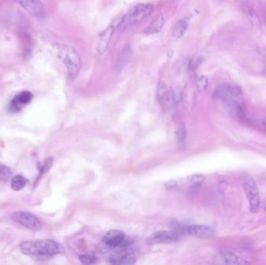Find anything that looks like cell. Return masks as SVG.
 <instances>
[{
	"label": "cell",
	"mask_w": 266,
	"mask_h": 265,
	"mask_svg": "<svg viewBox=\"0 0 266 265\" xmlns=\"http://www.w3.org/2000/svg\"><path fill=\"white\" fill-rule=\"evenodd\" d=\"M20 250L26 255H43L52 256L64 253L60 243L52 240H39L36 241H24L20 244Z\"/></svg>",
	"instance_id": "6da1fadb"
},
{
	"label": "cell",
	"mask_w": 266,
	"mask_h": 265,
	"mask_svg": "<svg viewBox=\"0 0 266 265\" xmlns=\"http://www.w3.org/2000/svg\"><path fill=\"white\" fill-rule=\"evenodd\" d=\"M58 58L66 66L69 77L71 80L78 76L81 69L82 60L77 49L71 46H60L58 50Z\"/></svg>",
	"instance_id": "7a4b0ae2"
},
{
	"label": "cell",
	"mask_w": 266,
	"mask_h": 265,
	"mask_svg": "<svg viewBox=\"0 0 266 265\" xmlns=\"http://www.w3.org/2000/svg\"><path fill=\"white\" fill-rule=\"evenodd\" d=\"M153 11V6L152 4H138L132 7L127 14L121 17L117 26L120 30L123 31L128 27L144 21Z\"/></svg>",
	"instance_id": "3957f363"
},
{
	"label": "cell",
	"mask_w": 266,
	"mask_h": 265,
	"mask_svg": "<svg viewBox=\"0 0 266 265\" xmlns=\"http://www.w3.org/2000/svg\"><path fill=\"white\" fill-rule=\"evenodd\" d=\"M214 96L217 99L223 100L227 104L234 107L241 111L242 108L243 94L240 88L230 84H223L217 86L214 93Z\"/></svg>",
	"instance_id": "277c9868"
},
{
	"label": "cell",
	"mask_w": 266,
	"mask_h": 265,
	"mask_svg": "<svg viewBox=\"0 0 266 265\" xmlns=\"http://www.w3.org/2000/svg\"><path fill=\"white\" fill-rule=\"evenodd\" d=\"M241 181H242L244 192H245L247 198L249 201L251 213H257L259 209L260 204H261L258 186H257L255 181L249 176L246 175L242 177Z\"/></svg>",
	"instance_id": "5b68a950"
},
{
	"label": "cell",
	"mask_w": 266,
	"mask_h": 265,
	"mask_svg": "<svg viewBox=\"0 0 266 265\" xmlns=\"http://www.w3.org/2000/svg\"><path fill=\"white\" fill-rule=\"evenodd\" d=\"M103 243L112 248H126L132 243V240L119 230H110L103 237Z\"/></svg>",
	"instance_id": "8992f818"
},
{
	"label": "cell",
	"mask_w": 266,
	"mask_h": 265,
	"mask_svg": "<svg viewBox=\"0 0 266 265\" xmlns=\"http://www.w3.org/2000/svg\"><path fill=\"white\" fill-rule=\"evenodd\" d=\"M11 218L22 227L33 231H38L42 227L41 220L34 215L27 211H16L13 213Z\"/></svg>",
	"instance_id": "52a82bcc"
},
{
	"label": "cell",
	"mask_w": 266,
	"mask_h": 265,
	"mask_svg": "<svg viewBox=\"0 0 266 265\" xmlns=\"http://www.w3.org/2000/svg\"><path fill=\"white\" fill-rule=\"evenodd\" d=\"M179 240V234L173 231L161 230L153 233L148 237L146 243L149 245L172 243Z\"/></svg>",
	"instance_id": "ba28073f"
},
{
	"label": "cell",
	"mask_w": 266,
	"mask_h": 265,
	"mask_svg": "<svg viewBox=\"0 0 266 265\" xmlns=\"http://www.w3.org/2000/svg\"><path fill=\"white\" fill-rule=\"evenodd\" d=\"M30 15L42 18L45 15V10L41 0H15Z\"/></svg>",
	"instance_id": "9c48e42d"
},
{
	"label": "cell",
	"mask_w": 266,
	"mask_h": 265,
	"mask_svg": "<svg viewBox=\"0 0 266 265\" xmlns=\"http://www.w3.org/2000/svg\"><path fill=\"white\" fill-rule=\"evenodd\" d=\"M183 233L199 239H206L215 234V230L210 227L202 225H191L184 227Z\"/></svg>",
	"instance_id": "30bf717a"
},
{
	"label": "cell",
	"mask_w": 266,
	"mask_h": 265,
	"mask_svg": "<svg viewBox=\"0 0 266 265\" xmlns=\"http://www.w3.org/2000/svg\"><path fill=\"white\" fill-rule=\"evenodd\" d=\"M33 97L34 96L30 91L25 90V91L21 92L17 95L14 98V100L11 101L10 104V110L11 112H20L23 107L28 104L32 100Z\"/></svg>",
	"instance_id": "8fae6325"
},
{
	"label": "cell",
	"mask_w": 266,
	"mask_h": 265,
	"mask_svg": "<svg viewBox=\"0 0 266 265\" xmlns=\"http://www.w3.org/2000/svg\"><path fill=\"white\" fill-rule=\"evenodd\" d=\"M136 257L132 253L122 250L113 255L110 258L112 264L128 265L136 263Z\"/></svg>",
	"instance_id": "7c38bea8"
},
{
	"label": "cell",
	"mask_w": 266,
	"mask_h": 265,
	"mask_svg": "<svg viewBox=\"0 0 266 265\" xmlns=\"http://www.w3.org/2000/svg\"><path fill=\"white\" fill-rule=\"evenodd\" d=\"M114 31H115V27L113 25H110L100 34V38H99L98 46H97V51H98L99 54L101 55L105 52L108 47H109V43L112 40Z\"/></svg>",
	"instance_id": "4fadbf2b"
},
{
	"label": "cell",
	"mask_w": 266,
	"mask_h": 265,
	"mask_svg": "<svg viewBox=\"0 0 266 265\" xmlns=\"http://www.w3.org/2000/svg\"><path fill=\"white\" fill-rule=\"evenodd\" d=\"M171 94L168 90V86L165 82L161 81L157 86V99L159 104L164 109H168L171 103Z\"/></svg>",
	"instance_id": "5bb4252c"
},
{
	"label": "cell",
	"mask_w": 266,
	"mask_h": 265,
	"mask_svg": "<svg viewBox=\"0 0 266 265\" xmlns=\"http://www.w3.org/2000/svg\"><path fill=\"white\" fill-rule=\"evenodd\" d=\"M220 260L226 264H248L249 262L231 251H222L219 254Z\"/></svg>",
	"instance_id": "9a60e30c"
},
{
	"label": "cell",
	"mask_w": 266,
	"mask_h": 265,
	"mask_svg": "<svg viewBox=\"0 0 266 265\" xmlns=\"http://www.w3.org/2000/svg\"><path fill=\"white\" fill-rule=\"evenodd\" d=\"M132 56V48L130 46L126 45L118 56L117 61H116L117 70H122L123 68L126 67V65L130 61Z\"/></svg>",
	"instance_id": "2e32d148"
},
{
	"label": "cell",
	"mask_w": 266,
	"mask_h": 265,
	"mask_svg": "<svg viewBox=\"0 0 266 265\" xmlns=\"http://www.w3.org/2000/svg\"><path fill=\"white\" fill-rule=\"evenodd\" d=\"M165 17L163 15H159V17L155 19V21L151 23L146 29H145V34H157L163 29L165 25Z\"/></svg>",
	"instance_id": "e0dca14e"
},
{
	"label": "cell",
	"mask_w": 266,
	"mask_h": 265,
	"mask_svg": "<svg viewBox=\"0 0 266 265\" xmlns=\"http://www.w3.org/2000/svg\"><path fill=\"white\" fill-rule=\"evenodd\" d=\"M244 14H245L246 17L248 19V21H249L251 26L254 27H261V20H260L257 13L253 9L250 8V7H246L245 10H244Z\"/></svg>",
	"instance_id": "ac0fdd59"
},
{
	"label": "cell",
	"mask_w": 266,
	"mask_h": 265,
	"mask_svg": "<svg viewBox=\"0 0 266 265\" xmlns=\"http://www.w3.org/2000/svg\"><path fill=\"white\" fill-rule=\"evenodd\" d=\"M188 29V23L184 20H181L176 23L173 29V36L175 38L183 37Z\"/></svg>",
	"instance_id": "d6986e66"
},
{
	"label": "cell",
	"mask_w": 266,
	"mask_h": 265,
	"mask_svg": "<svg viewBox=\"0 0 266 265\" xmlns=\"http://www.w3.org/2000/svg\"><path fill=\"white\" fill-rule=\"evenodd\" d=\"M27 181L24 177L21 175L16 176L11 181V188L14 191H20L23 189L27 184Z\"/></svg>",
	"instance_id": "ffe728a7"
},
{
	"label": "cell",
	"mask_w": 266,
	"mask_h": 265,
	"mask_svg": "<svg viewBox=\"0 0 266 265\" xmlns=\"http://www.w3.org/2000/svg\"><path fill=\"white\" fill-rule=\"evenodd\" d=\"M12 178V171L5 164L0 163V183H6Z\"/></svg>",
	"instance_id": "44dd1931"
},
{
	"label": "cell",
	"mask_w": 266,
	"mask_h": 265,
	"mask_svg": "<svg viewBox=\"0 0 266 265\" xmlns=\"http://www.w3.org/2000/svg\"><path fill=\"white\" fill-rule=\"evenodd\" d=\"M195 84H196L197 89L199 91H202L208 86V79L205 76H198L195 80Z\"/></svg>",
	"instance_id": "7402d4cb"
},
{
	"label": "cell",
	"mask_w": 266,
	"mask_h": 265,
	"mask_svg": "<svg viewBox=\"0 0 266 265\" xmlns=\"http://www.w3.org/2000/svg\"><path fill=\"white\" fill-rule=\"evenodd\" d=\"M53 164V159L52 158H47L46 159V161H44V165H43L42 168H41V171H40L39 177H38V179H41V177L44 175V174H47L48 171L51 169V167H52Z\"/></svg>",
	"instance_id": "603a6c76"
},
{
	"label": "cell",
	"mask_w": 266,
	"mask_h": 265,
	"mask_svg": "<svg viewBox=\"0 0 266 265\" xmlns=\"http://www.w3.org/2000/svg\"><path fill=\"white\" fill-rule=\"evenodd\" d=\"M177 138L180 144H183L186 139V129L185 125H182L178 127L177 130Z\"/></svg>",
	"instance_id": "cb8c5ba5"
},
{
	"label": "cell",
	"mask_w": 266,
	"mask_h": 265,
	"mask_svg": "<svg viewBox=\"0 0 266 265\" xmlns=\"http://www.w3.org/2000/svg\"><path fill=\"white\" fill-rule=\"evenodd\" d=\"M188 181L194 184H201L205 181V177L202 174H192L188 176Z\"/></svg>",
	"instance_id": "d4e9b609"
},
{
	"label": "cell",
	"mask_w": 266,
	"mask_h": 265,
	"mask_svg": "<svg viewBox=\"0 0 266 265\" xmlns=\"http://www.w3.org/2000/svg\"><path fill=\"white\" fill-rule=\"evenodd\" d=\"M80 260L84 264H93L96 262L97 258L92 255H81L80 257Z\"/></svg>",
	"instance_id": "484cf974"
},
{
	"label": "cell",
	"mask_w": 266,
	"mask_h": 265,
	"mask_svg": "<svg viewBox=\"0 0 266 265\" xmlns=\"http://www.w3.org/2000/svg\"><path fill=\"white\" fill-rule=\"evenodd\" d=\"M201 63H202V59H200V58H198L196 60H192L190 63V67H191L192 70H196L198 66L201 64Z\"/></svg>",
	"instance_id": "4316f807"
},
{
	"label": "cell",
	"mask_w": 266,
	"mask_h": 265,
	"mask_svg": "<svg viewBox=\"0 0 266 265\" xmlns=\"http://www.w3.org/2000/svg\"><path fill=\"white\" fill-rule=\"evenodd\" d=\"M177 186H178V182H177V181H174V180L169 181L168 182H167L166 184H165V188H166L168 190L175 189Z\"/></svg>",
	"instance_id": "83f0119b"
},
{
	"label": "cell",
	"mask_w": 266,
	"mask_h": 265,
	"mask_svg": "<svg viewBox=\"0 0 266 265\" xmlns=\"http://www.w3.org/2000/svg\"><path fill=\"white\" fill-rule=\"evenodd\" d=\"M264 129H266V122L264 124Z\"/></svg>",
	"instance_id": "f1b7e54d"
}]
</instances>
